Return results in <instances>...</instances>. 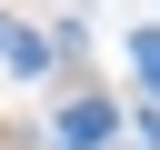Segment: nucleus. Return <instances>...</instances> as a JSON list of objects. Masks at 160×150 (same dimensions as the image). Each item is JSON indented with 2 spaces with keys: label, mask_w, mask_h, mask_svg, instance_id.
<instances>
[{
  "label": "nucleus",
  "mask_w": 160,
  "mask_h": 150,
  "mask_svg": "<svg viewBox=\"0 0 160 150\" xmlns=\"http://www.w3.org/2000/svg\"><path fill=\"white\" fill-rule=\"evenodd\" d=\"M110 120H120L110 100H70V110H60V140H70V150H110Z\"/></svg>",
  "instance_id": "f257e3e1"
},
{
  "label": "nucleus",
  "mask_w": 160,
  "mask_h": 150,
  "mask_svg": "<svg viewBox=\"0 0 160 150\" xmlns=\"http://www.w3.org/2000/svg\"><path fill=\"white\" fill-rule=\"evenodd\" d=\"M50 50H60V40H40V30H10V40H0L10 70H50Z\"/></svg>",
  "instance_id": "f03ea898"
},
{
  "label": "nucleus",
  "mask_w": 160,
  "mask_h": 150,
  "mask_svg": "<svg viewBox=\"0 0 160 150\" xmlns=\"http://www.w3.org/2000/svg\"><path fill=\"white\" fill-rule=\"evenodd\" d=\"M140 80L160 90V30H140Z\"/></svg>",
  "instance_id": "7ed1b4c3"
},
{
  "label": "nucleus",
  "mask_w": 160,
  "mask_h": 150,
  "mask_svg": "<svg viewBox=\"0 0 160 150\" xmlns=\"http://www.w3.org/2000/svg\"><path fill=\"white\" fill-rule=\"evenodd\" d=\"M0 40H10V20H0Z\"/></svg>",
  "instance_id": "20e7f679"
}]
</instances>
